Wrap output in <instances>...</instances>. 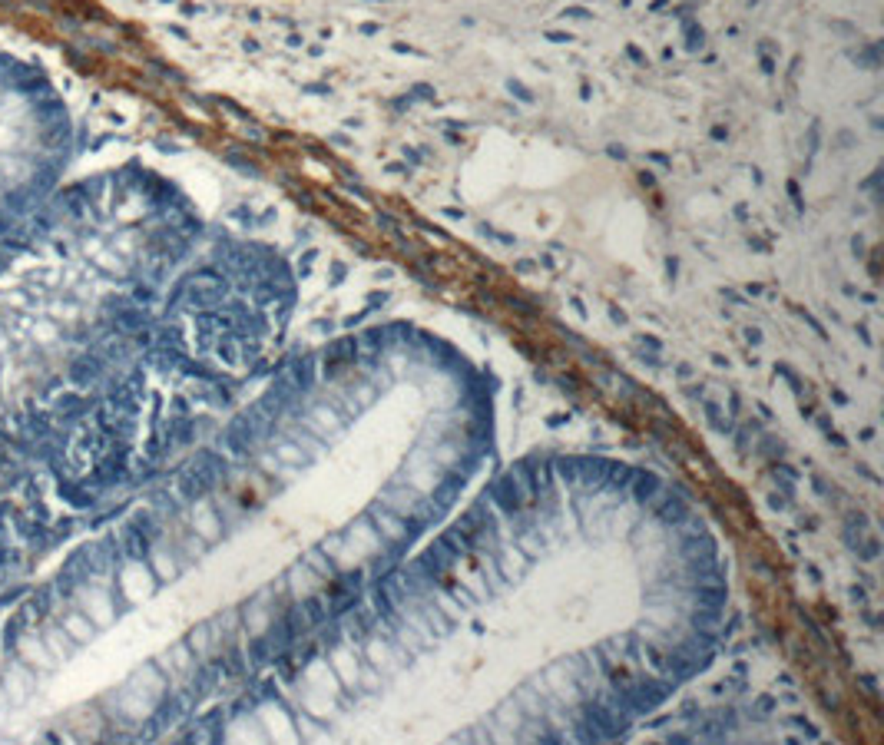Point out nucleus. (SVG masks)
<instances>
[{"label":"nucleus","mask_w":884,"mask_h":745,"mask_svg":"<svg viewBox=\"0 0 884 745\" xmlns=\"http://www.w3.org/2000/svg\"><path fill=\"white\" fill-rule=\"evenodd\" d=\"M490 501L497 503L504 514H520L524 510V487H520V481H517V474H500L497 481H493V487H490Z\"/></svg>","instance_id":"f257e3e1"},{"label":"nucleus","mask_w":884,"mask_h":745,"mask_svg":"<svg viewBox=\"0 0 884 745\" xmlns=\"http://www.w3.org/2000/svg\"><path fill=\"white\" fill-rule=\"evenodd\" d=\"M371 610H375L381 619H397V599L391 593V586H388V580H377L375 586H371Z\"/></svg>","instance_id":"f03ea898"},{"label":"nucleus","mask_w":884,"mask_h":745,"mask_svg":"<svg viewBox=\"0 0 884 745\" xmlns=\"http://www.w3.org/2000/svg\"><path fill=\"white\" fill-rule=\"evenodd\" d=\"M103 371V361L96 358V354H80L73 365H70V381L80 385V388H86V385H93L96 378Z\"/></svg>","instance_id":"7ed1b4c3"},{"label":"nucleus","mask_w":884,"mask_h":745,"mask_svg":"<svg viewBox=\"0 0 884 745\" xmlns=\"http://www.w3.org/2000/svg\"><path fill=\"white\" fill-rule=\"evenodd\" d=\"M299 610L305 613L308 626H321V623L332 619V613H328V596L325 593H315V596H308V599H301Z\"/></svg>","instance_id":"20e7f679"},{"label":"nucleus","mask_w":884,"mask_h":745,"mask_svg":"<svg viewBox=\"0 0 884 745\" xmlns=\"http://www.w3.org/2000/svg\"><path fill=\"white\" fill-rule=\"evenodd\" d=\"M54 411H57V417H63V421L80 417V414L90 411V398H83V394H60L57 401H54Z\"/></svg>","instance_id":"39448f33"},{"label":"nucleus","mask_w":884,"mask_h":745,"mask_svg":"<svg viewBox=\"0 0 884 745\" xmlns=\"http://www.w3.org/2000/svg\"><path fill=\"white\" fill-rule=\"evenodd\" d=\"M146 550H150V537H146L139 527H126V534H123V553L132 560H143Z\"/></svg>","instance_id":"423d86ee"},{"label":"nucleus","mask_w":884,"mask_h":745,"mask_svg":"<svg viewBox=\"0 0 884 745\" xmlns=\"http://www.w3.org/2000/svg\"><path fill=\"white\" fill-rule=\"evenodd\" d=\"M245 659H248L252 666H265V663H272V659H275V650H272L268 636H255V639H248Z\"/></svg>","instance_id":"0eeeda50"},{"label":"nucleus","mask_w":884,"mask_h":745,"mask_svg":"<svg viewBox=\"0 0 884 745\" xmlns=\"http://www.w3.org/2000/svg\"><path fill=\"white\" fill-rule=\"evenodd\" d=\"M113 325L119 328V332H139L143 325H146V312L143 308H116V315H113Z\"/></svg>","instance_id":"6e6552de"},{"label":"nucleus","mask_w":884,"mask_h":745,"mask_svg":"<svg viewBox=\"0 0 884 745\" xmlns=\"http://www.w3.org/2000/svg\"><path fill=\"white\" fill-rule=\"evenodd\" d=\"M27 282H30V285H37V288H47V292H50V288H54V285L60 282V268H54V265L34 268V272L27 275Z\"/></svg>","instance_id":"1a4fd4ad"},{"label":"nucleus","mask_w":884,"mask_h":745,"mask_svg":"<svg viewBox=\"0 0 884 745\" xmlns=\"http://www.w3.org/2000/svg\"><path fill=\"white\" fill-rule=\"evenodd\" d=\"M63 497H70L76 507H90V503H93V494L83 490L80 484H63Z\"/></svg>","instance_id":"9d476101"},{"label":"nucleus","mask_w":884,"mask_h":745,"mask_svg":"<svg viewBox=\"0 0 884 745\" xmlns=\"http://www.w3.org/2000/svg\"><path fill=\"white\" fill-rule=\"evenodd\" d=\"M656 514L662 517V520H682V517H686V507H682L679 501H673V497H669V501H662V507H659Z\"/></svg>","instance_id":"9b49d317"},{"label":"nucleus","mask_w":884,"mask_h":745,"mask_svg":"<svg viewBox=\"0 0 884 745\" xmlns=\"http://www.w3.org/2000/svg\"><path fill=\"white\" fill-rule=\"evenodd\" d=\"M702 408H706V414H709V421H712L715 431H725V434L732 431V424L722 417V411H719V404H715V401H702Z\"/></svg>","instance_id":"f8f14e48"},{"label":"nucleus","mask_w":884,"mask_h":745,"mask_svg":"<svg viewBox=\"0 0 884 745\" xmlns=\"http://www.w3.org/2000/svg\"><path fill=\"white\" fill-rule=\"evenodd\" d=\"M656 490H659V481L653 477V474H646V477H640V481H636V497H640V501H649Z\"/></svg>","instance_id":"ddd939ff"},{"label":"nucleus","mask_w":884,"mask_h":745,"mask_svg":"<svg viewBox=\"0 0 884 745\" xmlns=\"http://www.w3.org/2000/svg\"><path fill=\"white\" fill-rule=\"evenodd\" d=\"M854 553H858V560H878V553H881V543H878V540H858V543H854Z\"/></svg>","instance_id":"4468645a"},{"label":"nucleus","mask_w":884,"mask_h":745,"mask_svg":"<svg viewBox=\"0 0 884 745\" xmlns=\"http://www.w3.org/2000/svg\"><path fill=\"white\" fill-rule=\"evenodd\" d=\"M67 626H70V633H73L76 639H90V626H86L80 616H70V623H67Z\"/></svg>","instance_id":"2eb2a0df"},{"label":"nucleus","mask_w":884,"mask_h":745,"mask_svg":"<svg viewBox=\"0 0 884 745\" xmlns=\"http://www.w3.org/2000/svg\"><path fill=\"white\" fill-rule=\"evenodd\" d=\"M14 222H17V216H10V212H7V209L0 205V239L14 232Z\"/></svg>","instance_id":"dca6fc26"},{"label":"nucleus","mask_w":884,"mask_h":745,"mask_svg":"<svg viewBox=\"0 0 884 745\" xmlns=\"http://www.w3.org/2000/svg\"><path fill=\"white\" fill-rule=\"evenodd\" d=\"M279 457H285V461H292V464H301V454L295 450V447H288V444H285L282 450H279Z\"/></svg>","instance_id":"f3484780"},{"label":"nucleus","mask_w":884,"mask_h":745,"mask_svg":"<svg viewBox=\"0 0 884 745\" xmlns=\"http://www.w3.org/2000/svg\"><path fill=\"white\" fill-rule=\"evenodd\" d=\"M34 335L37 338H54L57 335V328H54V325H47V321H40L37 328H34Z\"/></svg>","instance_id":"a211bd4d"},{"label":"nucleus","mask_w":884,"mask_h":745,"mask_svg":"<svg viewBox=\"0 0 884 745\" xmlns=\"http://www.w3.org/2000/svg\"><path fill=\"white\" fill-rule=\"evenodd\" d=\"M795 726H798V729H805V735H809V739H818V729L809 726L805 719H795Z\"/></svg>","instance_id":"6ab92c4d"},{"label":"nucleus","mask_w":884,"mask_h":745,"mask_svg":"<svg viewBox=\"0 0 884 745\" xmlns=\"http://www.w3.org/2000/svg\"><path fill=\"white\" fill-rule=\"evenodd\" d=\"M10 262H14V255H10L7 249H0V275H3V272L10 268Z\"/></svg>","instance_id":"aec40b11"},{"label":"nucleus","mask_w":884,"mask_h":745,"mask_svg":"<svg viewBox=\"0 0 884 745\" xmlns=\"http://www.w3.org/2000/svg\"><path fill=\"white\" fill-rule=\"evenodd\" d=\"M771 709H775V699H771V696H762V699H758V712L765 715V712H771Z\"/></svg>","instance_id":"412c9836"},{"label":"nucleus","mask_w":884,"mask_h":745,"mask_svg":"<svg viewBox=\"0 0 884 745\" xmlns=\"http://www.w3.org/2000/svg\"><path fill=\"white\" fill-rule=\"evenodd\" d=\"M851 599H858V603H865V590H861V586H851Z\"/></svg>","instance_id":"4be33fe9"},{"label":"nucleus","mask_w":884,"mask_h":745,"mask_svg":"<svg viewBox=\"0 0 884 745\" xmlns=\"http://www.w3.org/2000/svg\"><path fill=\"white\" fill-rule=\"evenodd\" d=\"M771 507H775V510H782V507H785V497H782V494H778V497H771Z\"/></svg>","instance_id":"5701e85b"},{"label":"nucleus","mask_w":884,"mask_h":745,"mask_svg":"<svg viewBox=\"0 0 884 745\" xmlns=\"http://www.w3.org/2000/svg\"><path fill=\"white\" fill-rule=\"evenodd\" d=\"M0 464H3V444H0Z\"/></svg>","instance_id":"b1692460"}]
</instances>
